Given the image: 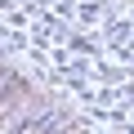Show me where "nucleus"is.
<instances>
[{
    "label": "nucleus",
    "mask_w": 134,
    "mask_h": 134,
    "mask_svg": "<svg viewBox=\"0 0 134 134\" xmlns=\"http://www.w3.org/2000/svg\"><path fill=\"white\" fill-rule=\"evenodd\" d=\"M49 112H58L54 107V98L49 94H40L31 81H14L5 94H0V134H18L23 125H31V121H40V116H49Z\"/></svg>",
    "instance_id": "obj_1"
}]
</instances>
